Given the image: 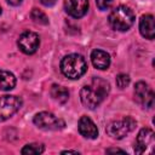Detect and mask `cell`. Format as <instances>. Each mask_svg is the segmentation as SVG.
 <instances>
[{
    "label": "cell",
    "instance_id": "cell-4",
    "mask_svg": "<svg viewBox=\"0 0 155 155\" xmlns=\"http://www.w3.org/2000/svg\"><path fill=\"white\" fill-rule=\"evenodd\" d=\"M136 127V120L131 116H125L119 120L111 121L107 126V133L113 139H122Z\"/></svg>",
    "mask_w": 155,
    "mask_h": 155
},
{
    "label": "cell",
    "instance_id": "cell-3",
    "mask_svg": "<svg viewBox=\"0 0 155 155\" xmlns=\"http://www.w3.org/2000/svg\"><path fill=\"white\" fill-rule=\"evenodd\" d=\"M108 19L113 29L119 31H126L134 23V13L130 7L120 5L110 12Z\"/></svg>",
    "mask_w": 155,
    "mask_h": 155
},
{
    "label": "cell",
    "instance_id": "cell-9",
    "mask_svg": "<svg viewBox=\"0 0 155 155\" xmlns=\"http://www.w3.org/2000/svg\"><path fill=\"white\" fill-rule=\"evenodd\" d=\"M154 144V132L151 128H142L136 138L134 153L144 154L148 151V148H151Z\"/></svg>",
    "mask_w": 155,
    "mask_h": 155
},
{
    "label": "cell",
    "instance_id": "cell-7",
    "mask_svg": "<svg viewBox=\"0 0 155 155\" xmlns=\"http://www.w3.org/2000/svg\"><path fill=\"white\" fill-rule=\"evenodd\" d=\"M134 99L143 108L151 109L154 105V99H155L154 91L151 90V87L148 84L139 81L134 86Z\"/></svg>",
    "mask_w": 155,
    "mask_h": 155
},
{
    "label": "cell",
    "instance_id": "cell-11",
    "mask_svg": "<svg viewBox=\"0 0 155 155\" xmlns=\"http://www.w3.org/2000/svg\"><path fill=\"white\" fill-rule=\"evenodd\" d=\"M80 134L87 139H96L98 137V128L88 116H81L78 124Z\"/></svg>",
    "mask_w": 155,
    "mask_h": 155
},
{
    "label": "cell",
    "instance_id": "cell-19",
    "mask_svg": "<svg viewBox=\"0 0 155 155\" xmlns=\"http://www.w3.org/2000/svg\"><path fill=\"white\" fill-rule=\"evenodd\" d=\"M96 4H97V7L102 11H105L108 8L111 7L113 5V0H96Z\"/></svg>",
    "mask_w": 155,
    "mask_h": 155
},
{
    "label": "cell",
    "instance_id": "cell-12",
    "mask_svg": "<svg viewBox=\"0 0 155 155\" xmlns=\"http://www.w3.org/2000/svg\"><path fill=\"white\" fill-rule=\"evenodd\" d=\"M139 31L143 38L153 40L155 36V23L151 15H143L139 19Z\"/></svg>",
    "mask_w": 155,
    "mask_h": 155
},
{
    "label": "cell",
    "instance_id": "cell-5",
    "mask_svg": "<svg viewBox=\"0 0 155 155\" xmlns=\"http://www.w3.org/2000/svg\"><path fill=\"white\" fill-rule=\"evenodd\" d=\"M33 121L39 128L45 131H59V130H63L65 126V122L62 119L57 117L56 115L48 111L38 113L34 116Z\"/></svg>",
    "mask_w": 155,
    "mask_h": 155
},
{
    "label": "cell",
    "instance_id": "cell-15",
    "mask_svg": "<svg viewBox=\"0 0 155 155\" xmlns=\"http://www.w3.org/2000/svg\"><path fill=\"white\" fill-rule=\"evenodd\" d=\"M50 93L54 101H57L58 103H62V104L69 99V91L65 87L59 86V85H52Z\"/></svg>",
    "mask_w": 155,
    "mask_h": 155
},
{
    "label": "cell",
    "instance_id": "cell-21",
    "mask_svg": "<svg viewBox=\"0 0 155 155\" xmlns=\"http://www.w3.org/2000/svg\"><path fill=\"white\" fill-rule=\"evenodd\" d=\"M6 1H7V4H10L12 6H18L22 2V0H6Z\"/></svg>",
    "mask_w": 155,
    "mask_h": 155
},
{
    "label": "cell",
    "instance_id": "cell-2",
    "mask_svg": "<svg viewBox=\"0 0 155 155\" xmlns=\"http://www.w3.org/2000/svg\"><path fill=\"white\" fill-rule=\"evenodd\" d=\"M87 70V63L81 54L70 53L61 62V71L64 76L71 80L80 79Z\"/></svg>",
    "mask_w": 155,
    "mask_h": 155
},
{
    "label": "cell",
    "instance_id": "cell-24",
    "mask_svg": "<svg viewBox=\"0 0 155 155\" xmlns=\"http://www.w3.org/2000/svg\"><path fill=\"white\" fill-rule=\"evenodd\" d=\"M0 15H1V6H0Z\"/></svg>",
    "mask_w": 155,
    "mask_h": 155
},
{
    "label": "cell",
    "instance_id": "cell-17",
    "mask_svg": "<svg viewBox=\"0 0 155 155\" xmlns=\"http://www.w3.org/2000/svg\"><path fill=\"white\" fill-rule=\"evenodd\" d=\"M30 18L33 19L34 23L36 24H42V25H47L48 24V18L47 16L39 8H33L30 12Z\"/></svg>",
    "mask_w": 155,
    "mask_h": 155
},
{
    "label": "cell",
    "instance_id": "cell-13",
    "mask_svg": "<svg viewBox=\"0 0 155 155\" xmlns=\"http://www.w3.org/2000/svg\"><path fill=\"white\" fill-rule=\"evenodd\" d=\"M91 61L94 68L105 70L110 65V56L103 50H93L91 53Z\"/></svg>",
    "mask_w": 155,
    "mask_h": 155
},
{
    "label": "cell",
    "instance_id": "cell-20",
    "mask_svg": "<svg viewBox=\"0 0 155 155\" xmlns=\"http://www.w3.org/2000/svg\"><path fill=\"white\" fill-rule=\"evenodd\" d=\"M40 1H41V4H42L44 6L51 7V6H53V5L56 4V1H57V0H40Z\"/></svg>",
    "mask_w": 155,
    "mask_h": 155
},
{
    "label": "cell",
    "instance_id": "cell-1",
    "mask_svg": "<svg viewBox=\"0 0 155 155\" xmlns=\"http://www.w3.org/2000/svg\"><path fill=\"white\" fill-rule=\"evenodd\" d=\"M110 85L107 80L101 78H93L90 84L85 85L80 91V99L84 107L88 109H96L108 96Z\"/></svg>",
    "mask_w": 155,
    "mask_h": 155
},
{
    "label": "cell",
    "instance_id": "cell-18",
    "mask_svg": "<svg viewBox=\"0 0 155 155\" xmlns=\"http://www.w3.org/2000/svg\"><path fill=\"white\" fill-rule=\"evenodd\" d=\"M130 84V76L127 74H119L116 76V85L119 88H125Z\"/></svg>",
    "mask_w": 155,
    "mask_h": 155
},
{
    "label": "cell",
    "instance_id": "cell-6",
    "mask_svg": "<svg viewBox=\"0 0 155 155\" xmlns=\"http://www.w3.org/2000/svg\"><path fill=\"white\" fill-rule=\"evenodd\" d=\"M21 105H22V99L17 96L0 97V122L15 115L19 110Z\"/></svg>",
    "mask_w": 155,
    "mask_h": 155
},
{
    "label": "cell",
    "instance_id": "cell-23",
    "mask_svg": "<svg viewBox=\"0 0 155 155\" xmlns=\"http://www.w3.org/2000/svg\"><path fill=\"white\" fill-rule=\"evenodd\" d=\"M62 154H79V153L74 151V150H64V151H62Z\"/></svg>",
    "mask_w": 155,
    "mask_h": 155
},
{
    "label": "cell",
    "instance_id": "cell-8",
    "mask_svg": "<svg viewBox=\"0 0 155 155\" xmlns=\"http://www.w3.org/2000/svg\"><path fill=\"white\" fill-rule=\"evenodd\" d=\"M17 45L19 50L25 54H33L36 52L40 45L39 35L34 31H24L19 35Z\"/></svg>",
    "mask_w": 155,
    "mask_h": 155
},
{
    "label": "cell",
    "instance_id": "cell-14",
    "mask_svg": "<svg viewBox=\"0 0 155 155\" xmlns=\"http://www.w3.org/2000/svg\"><path fill=\"white\" fill-rule=\"evenodd\" d=\"M15 86H16V76L7 70H0V90L10 91Z\"/></svg>",
    "mask_w": 155,
    "mask_h": 155
},
{
    "label": "cell",
    "instance_id": "cell-10",
    "mask_svg": "<svg viewBox=\"0 0 155 155\" xmlns=\"http://www.w3.org/2000/svg\"><path fill=\"white\" fill-rule=\"evenodd\" d=\"M64 10L69 16L81 18L88 10V0H64Z\"/></svg>",
    "mask_w": 155,
    "mask_h": 155
},
{
    "label": "cell",
    "instance_id": "cell-22",
    "mask_svg": "<svg viewBox=\"0 0 155 155\" xmlns=\"http://www.w3.org/2000/svg\"><path fill=\"white\" fill-rule=\"evenodd\" d=\"M107 153H125V151L121 150V149H117V148H116V149H108Z\"/></svg>",
    "mask_w": 155,
    "mask_h": 155
},
{
    "label": "cell",
    "instance_id": "cell-16",
    "mask_svg": "<svg viewBox=\"0 0 155 155\" xmlns=\"http://www.w3.org/2000/svg\"><path fill=\"white\" fill-rule=\"evenodd\" d=\"M45 147L42 144L39 143H31V144H27L24 145V148L21 150V153L23 155H36V154H41L44 153Z\"/></svg>",
    "mask_w": 155,
    "mask_h": 155
}]
</instances>
